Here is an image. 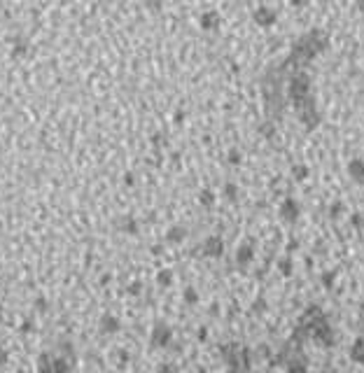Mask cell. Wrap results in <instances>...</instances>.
Masks as SVG:
<instances>
[{
	"label": "cell",
	"instance_id": "1",
	"mask_svg": "<svg viewBox=\"0 0 364 373\" xmlns=\"http://www.w3.org/2000/svg\"><path fill=\"white\" fill-rule=\"evenodd\" d=\"M287 96L294 103V107L299 110L297 115L301 119V124L306 128H315L320 124V112L318 103L313 96V80L306 70H292L290 80H287Z\"/></svg>",
	"mask_w": 364,
	"mask_h": 373
},
{
	"label": "cell",
	"instance_id": "2",
	"mask_svg": "<svg viewBox=\"0 0 364 373\" xmlns=\"http://www.w3.org/2000/svg\"><path fill=\"white\" fill-rule=\"evenodd\" d=\"M327 45H329L327 33H325L322 28H311V31L301 33V35L294 40L287 63H294V70H303V65H308L318 54L325 52Z\"/></svg>",
	"mask_w": 364,
	"mask_h": 373
},
{
	"label": "cell",
	"instance_id": "3",
	"mask_svg": "<svg viewBox=\"0 0 364 373\" xmlns=\"http://www.w3.org/2000/svg\"><path fill=\"white\" fill-rule=\"evenodd\" d=\"M278 217L287 224H294L299 217H301V203H299L297 198H292V196L283 198L280 205H278Z\"/></svg>",
	"mask_w": 364,
	"mask_h": 373
},
{
	"label": "cell",
	"instance_id": "4",
	"mask_svg": "<svg viewBox=\"0 0 364 373\" xmlns=\"http://www.w3.org/2000/svg\"><path fill=\"white\" fill-rule=\"evenodd\" d=\"M252 19H255L257 26L271 28V26H275V21H278V7H275V5H268V2L257 5L255 12H252Z\"/></svg>",
	"mask_w": 364,
	"mask_h": 373
},
{
	"label": "cell",
	"instance_id": "5",
	"mask_svg": "<svg viewBox=\"0 0 364 373\" xmlns=\"http://www.w3.org/2000/svg\"><path fill=\"white\" fill-rule=\"evenodd\" d=\"M348 175H350V180L355 182V185L364 186V159L362 156H353V159L348 161Z\"/></svg>",
	"mask_w": 364,
	"mask_h": 373
},
{
	"label": "cell",
	"instance_id": "6",
	"mask_svg": "<svg viewBox=\"0 0 364 373\" xmlns=\"http://www.w3.org/2000/svg\"><path fill=\"white\" fill-rule=\"evenodd\" d=\"M348 355H350V359L355 362V364L364 366V336H357L353 343H350V350H348Z\"/></svg>",
	"mask_w": 364,
	"mask_h": 373
},
{
	"label": "cell",
	"instance_id": "7",
	"mask_svg": "<svg viewBox=\"0 0 364 373\" xmlns=\"http://www.w3.org/2000/svg\"><path fill=\"white\" fill-rule=\"evenodd\" d=\"M252 259H255V245L248 240V243H243V245L236 249V261H238L240 266H248Z\"/></svg>",
	"mask_w": 364,
	"mask_h": 373
},
{
	"label": "cell",
	"instance_id": "8",
	"mask_svg": "<svg viewBox=\"0 0 364 373\" xmlns=\"http://www.w3.org/2000/svg\"><path fill=\"white\" fill-rule=\"evenodd\" d=\"M250 352L248 350H238L236 352V364H231V371L233 373H250Z\"/></svg>",
	"mask_w": 364,
	"mask_h": 373
},
{
	"label": "cell",
	"instance_id": "9",
	"mask_svg": "<svg viewBox=\"0 0 364 373\" xmlns=\"http://www.w3.org/2000/svg\"><path fill=\"white\" fill-rule=\"evenodd\" d=\"M285 373H311L308 371V364L299 359V357H292L287 364H285Z\"/></svg>",
	"mask_w": 364,
	"mask_h": 373
},
{
	"label": "cell",
	"instance_id": "10",
	"mask_svg": "<svg viewBox=\"0 0 364 373\" xmlns=\"http://www.w3.org/2000/svg\"><path fill=\"white\" fill-rule=\"evenodd\" d=\"M222 249H224L222 238H217V236H213V238H208V240H205V252H208V254H213V257H217V254H222Z\"/></svg>",
	"mask_w": 364,
	"mask_h": 373
},
{
	"label": "cell",
	"instance_id": "11",
	"mask_svg": "<svg viewBox=\"0 0 364 373\" xmlns=\"http://www.w3.org/2000/svg\"><path fill=\"white\" fill-rule=\"evenodd\" d=\"M308 175H311V168H308L306 163H294V166H292V178L297 180V182L308 180Z\"/></svg>",
	"mask_w": 364,
	"mask_h": 373
},
{
	"label": "cell",
	"instance_id": "12",
	"mask_svg": "<svg viewBox=\"0 0 364 373\" xmlns=\"http://www.w3.org/2000/svg\"><path fill=\"white\" fill-rule=\"evenodd\" d=\"M336 278H338L336 268H327V271H322V276H320V280H322V287H325V289H331V287H334V282H336Z\"/></svg>",
	"mask_w": 364,
	"mask_h": 373
},
{
	"label": "cell",
	"instance_id": "13",
	"mask_svg": "<svg viewBox=\"0 0 364 373\" xmlns=\"http://www.w3.org/2000/svg\"><path fill=\"white\" fill-rule=\"evenodd\" d=\"M278 271H280V276H285V278H290L294 273V261H292V257H283L280 261H278Z\"/></svg>",
	"mask_w": 364,
	"mask_h": 373
},
{
	"label": "cell",
	"instance_id": "14",
	"mask_svg": "<svg viewBox=\"0 0 364 373\" xmlns=\"http://www.w3.org/2000/svg\"><path fill=\"white\" fill-rule=\"evenodd\" d=\"M343 213H346V205H343V201H334V203H329V217H331V219L343 217Z\"/></svg>",
	"mask_w": 364,
	"mask_h": 373
},
{
	"label": "cell",
	"instance_id": "15",
	"mask_svg": "<svg viewBox=\"0 0 364 373\" xmlns=\"http://www.w3.org/2000/svg\"><path fill=\"white\" fill-rule=\"evenodd\" d=\"M350 224H353L355 229H362L364 226V215L362 213H353L350 215Z\"/></svg>",
	"mask_w": 364,
	"mask_h": 373
},
{
	"label": "cell",
	"instance_id": "16",
	"mask_svg": "<svg viewBox=\"0 0 364 373\" xmlns=\"http://www.w3.org/2000/svg\"><path fill=\"white\" fill-rule=\"evenodd\" d=\"M217 24V14H208V17H203V26H215Z\"/></svg>",
	"mask_w": 364,
	"mask_h": 373
},
{
	"label": "cell",
	"instance_id": "17",
	"mask_svg": "<svg viewBox=\"0 0 364 373\" xmlns=\"http://www.w3.org/2000/svg\"><path fill=\"white\" fill-rule=\"evenodd\" d=\"M229 161H231V163H240V161H243V156H240V152H236V150L231 152V154H229Z\"/></svg>",
	"mask_w": 364,
	"mask_h": 373
},
{
	"label": "cell",
	"instance_id": "18",
	"mask_svg": "<svg viewBox=\"0 0 364 373\" xmlns=\"http://www.w3.org/2000/svg\"><path fill=\"white\" fill-rule=\"evenodd\" d=\"M227 196H229V198H236V196H238V189H236V185H227Z\"/></svg>",
	"mask_w": 364,
	"mask_h": 373
},
{
	"label": "cell",
	"instance_id": "19",
	"mask_svg": "<svg viewBox=\"0 0 364 373\" xmlns=\"http://www.w3.org/2000/svg\"><path fill=\"white\" fill-rule=\"evenodd\" d=\"M201 198H203L205 203H213V194H210V191H208V194H203Z\"/></svg>",
	"mask_w": 364,
	"mask_h": 373
},
{
	"label": "cell",
	"instance_id": "20",
	"mask_svg": "<svg viewBox=\"0 0 364 373\" xmlns=\"http://www.w3.org/2000/svg\"><path fill=\"white\" fill-rule=\"evenodd\" d=\"M362 292H364V282H362Z\"/></svg>",
	"mask_w": 364,
	"mask_h": 373
},
{
	"label": "cell",
	"instance_id": "21",
	"mask_svg": "<svg viewBox=\"0 0 364 373\" xmlns=\"http://www.w3.org/2000/svg\"><path fill=\"white\" fill-rule=\"evenodd\" d=\"M362 264H364V261H362Z\"/></svg>",
	"mask_w": 364,
	"mask_h": 373
}]
</instances>
